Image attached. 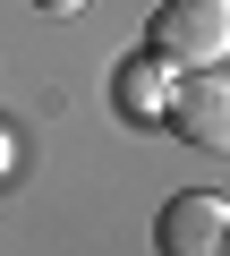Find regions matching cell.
I'll return each instance as SVG.
<instances>
[{
  "mask_svg": "<svg viewBox=\"0 0 230 256\" xmlns=\"http://www.w3.org/2000/svg\"><path fill=\"white\" fill-rule=\"evenodd\" d=\"M0 171H9V137H0Z\"/></svg>",
  "mask_w": 230,
  "mask_h": 256,
  "instance_id": "6",
  "label": "cell"
},
{
  "mask_svg": "<svg viewBox=\"0 0 230 256\" xmlns=\"http://www.w3.org/2000/svg\"><path fill=\"white\" fill-rule=\"evenodd\" d=\"M154 52L171 68L230 60V0H162V9H154Z\"/></svg>",
  "mask_w": 230,
  "mask_h": 256,
  "instance_id": "1",
  "label": "cell"
},
{
  "mask_svg": "<svg viewBox=\"0 0 230 256\" xmlns=\"http://www.w3.org/2000/svg\"><path fill=\"white\" fill-rule=\"evenodd\" d=\"M171 86H179V68H171L162 52H145V60H120V77H111V102H120V120H162Z\"/></svg>",
  "mask_w": 230,
  "mask_h": 256,
  "instance_id": "4",
  "label": "cell"
},
{
  "mask_svg": "<svg viewBox=\"0 0 230 256\" xmlns=\"http://www.w3.org/2000/svg\"><path fill=\"white\" fill-rule=\"evenodd\" d=\"M162 120L179 128V146H196V154H230V77H213V68H188V77L171 86Z\"/></svg>",
  "mask_w": 230,
  "mask_h": 256,
  "instance_id": "2",
  "label": "cell"
},
{
  "mask_svg": "<svg viewBox=\"0 0 230 256\" xmlns=\"http://www.w3.org/2000/svg\"><path fill=\"white\" fill-rule=\"evenodd\" d=\"M34 9H43V18H77L85 0H34Z\"/></svg>",
  "mask_w": 230,
  "mask_h": 256,
  "instance_id": "5",
  "label": "cell"
},
{
  "mask_svg": "<svg viewBox=\"0 0 230 256\" xmlns=\"http://www.w3.org/2000/svg\"><path fill=\"white\" fill-rule=\"evenodd\" d=\"M154 248H162V256H230V205L205 196V188L171 196L162 222H154Z\"/></svg>",
  "mask_w": 230,
  "mask_h": 256,
  "instance_id": "3",
  "label": "cell"
}]
</instances>
